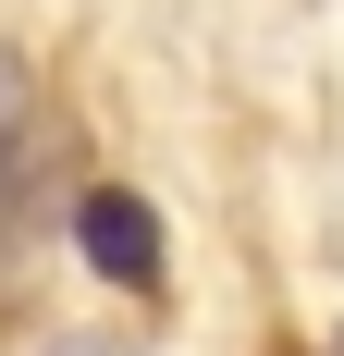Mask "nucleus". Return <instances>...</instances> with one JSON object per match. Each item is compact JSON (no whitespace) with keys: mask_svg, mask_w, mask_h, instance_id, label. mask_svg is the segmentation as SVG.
I'll list each match as a JSON object with an SVG mask.
<instances>
[{"mask_svg":"<svg viewBox=\"0 0 344 356\" xmlns=\"http://www.w3.org/2000/svg\"><path fill=\"white\" fill-rule=\"evenodd\" d=\"M74 246H86V270L123 283V295L160 283V221H148L136 184H86V197H74Z\"/></svg>","mask_w":344,"mask_h":356,"instance_id":"nucleus-1","label":"nucleus"},{"mask_svg":"<svg viewBox=\"0 0 344 356\" xmlns=\"http://www.w3.org/2000/svg\"><path fill=\"white\" fill-rule=\"evenodd\" d=\"M25 136H37V86H25V62L0 49V197H13V160H25Z\"/></svg>","mask_w":344,"mask_h":356,"instance_id":"nucleus-2","label":"nucleus"},{"mask_svg":"<svg viewBox=\"0 0 344 356\" xmlns=\"http://www.w3.org/2000/svg\"><path fill=\"white\" fill-rule=\"evenodd\" d=\"M332 356H344V332H332Z\"/></svg>","mask_w":344,"mask_h":356,"instance_id":"nucleus-3","label":"nucleus"}]
</instances>
